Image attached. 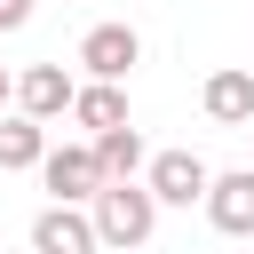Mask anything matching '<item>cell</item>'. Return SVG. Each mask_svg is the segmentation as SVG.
<instances>
[{
    "mask_svg": "<svg viewBox=\"0 0 254 254\" xmlns=\"http://www.w3.org/2000/svg\"><path fill=\"white\" fill-rule=\"evenodd\" d=\"M246 135H254V127H246Z\"/></svg>",
    "mask_w": 254,
    "mask_h": 254,
    "instance_id": "cell-14",
    "label": "cell"
},
{
    "mask_svg": "<svg viewBox=\"0 0 254 254\" xmlns=\"http://www.w3.org/2000/svg\"><path fill=\"white\" fill-rule=\"evenodd\" d=\"M95 230H103V246H151V230H159V190L143 183V175H119V183H103L95 198Z\"/></svg>",
    "mask_w": 254,
    "mask_h": 254,
    "instance_id": "cell-1",
    "label": "cell"
},
{
    "mask_svg": "<svg viewBox=\"0 0 254 254\" xmlns=\"http://www.w3.org/2000/svg\"><path fill=\"white\" fill-rule=\"evenodd\" d=\"M143 183H151L167 206H206V183H214V167H206L198 151H151Z\"/></svg>",
    "mask_w": 254,
    "mask_h": 254,
    "instance_id": "cell-4",
    "label": "cell"
},
{
    "mask_svg": "<svg viewBox=\"0 0 254 254\" xmlns=\"http://www.w3.org/2000/svg\"><path fill=\"white\" fill-rule=\"evenodd\" d=\"M71 95H79V79H71L64 64H24V71H16V103H24L32 119H48V127L71 119Z\"/></svg>",
    "mask_w": 254,
    "mask_h": 254,
    "instance_id": "cell-6",
    "label": "cell"
},
{
    "mask_svg": "<svg viewBox=\"0 0 254 254\" xmlns=\"http://www.w3.org/2000/svg\"><path fill=\"white\" fill-rule=\"evenodd\" d=\"M143 64V32L135 24H95L87 40H79V71L87 79H127Z\"/></svg>",
    "mask_w": 254,
    "mask_h": 254,
    "instance_id": "cell-5",
    "label": "cell"
},
{
    "mask_svg": "<svg viewBox=\"0 0 254 254\" xmlns=\"http://www.w3.org/2000/svg\"><path fill=\"white\" fill-rule=\"evenodd\" d=\"M32 24V0H0V32H24Z\"/></svg>",
    "mask_w": 254,
    "mask_h": 254,
    "instance_id": "cell-12",
    "label": "cell"
},
{
    "mask_svg": "<svg viewBox=\"0 0 254 254\" xmlns=\"http://www.w3.org/2000/svg\"><path fill=\"white\" fill-rule=\"evenodd\" d=\"M198 111H206L214 127H254V71H238V64L206 71V87H198Z\"/></svg>",
    "mask_w": 254,
    "mask_h": 254,
    "instance_id": "cell-8",
    "label": "cell"
},
{
    "mask_svg": "<svg viewBox=\"0 0 254 254\" xmlns=\"http://www.w3.org/2000/svg\"><path fill=\"white\" fill-rule=\"evenodd\" d=\"M71 127H87V135L127 127V87H119V79H79V95H71Z\"/></svg>",
    "mask_w": 254,
    "mask_h": 254,
    "instance_id": "cell-10",
    "label": "cell"
},
{
    "mask_svg": "<svg viewBox=\"0 0 254 254\" xmlns=\"http://www.w3.org/2000/svg\"><path fill=\"white\" fill-rule=\"evenodd\" d=\"M103 230H95V206L87 198H48L32 214V254H95Z\"/></svg>",
    "mask_w": 254,
    "mask_h": 254,
    "instance_id": "cell-2",
    "label": "cell"
},
{
    "mask_svg": "<svg viewBox=\"0 0 254 254\" xmlns=\"http://www.w3.org/2000/svg\"><path fill=\"white\" fill-rule=\"evenodd\" d=\"M8 103H16V71L0 64V111H8Z\"/></svg>",
    "mask_w": 254,
    "mask_h": 254,
    "instance_id": "cell-13",
    "label": "cell"
},
{
    "mask_svg": "<svg viewBox=\"0 0 254 254\" xmlns=\"http://www.w3.org/2000/svg\"><path fill=\"white\" fill-rule=\"evenodd\" d=\"M206 222L222 238H254V167H230L206 183Z\"/></svg>",
    "mask_w": 254,
    "mask_h": 254,
    "instance_id": "cell-7",
    "label": "cell"
},
{
    "mask_svg": "<svg viewBox=\"0 0 254 254\" xmlns=\"http://www.w3.org/2000/svg\"><path fill=\"white\" fill-rule=\"evenodd\" d=\"M40 183H48V198H95V190L111 183L103 159H95V135H87V143H48Z\"/></svg>",
    "mask_w": 254,
    "mask_h": 254,
    "instance_id": "cell-3",
    "label": "cell"
},
{
    "mask_svg": "<svg viewBox=\"0 0 254 254\" xmlns=\"http://www.w3.org/2000/svg\"><path fill=\"white\" fill-rule=\"evenodd\" d=\"M40 159H48V119L8 103L0 111V175H40Z\"/></svg>",
    "mask_w": 254,
    "mask_h": 254,
    "instance_id": "cell-9",
    "label": "cell"
},
{
    "mask_svg": "<svg viewBox=\"0 0 254 254\" xmlns=\"http://www.w3.org/2000/svg\"><path fill=\"white\" fill-rule=\"evenodd\" d=\"M95 159H103V175H111V183L151 167V151H143V135H135V127H103V135H95Z\"/></svg>",
    "mask_w": 254,
    "mask_h": 254,
    "instance_id": "cell-11",
    "label": "cell"
}]
</instances>
